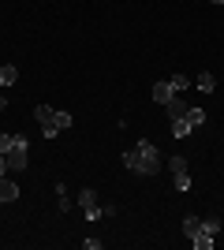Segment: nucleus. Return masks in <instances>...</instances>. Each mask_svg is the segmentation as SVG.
I'll return each mask as SVG.
<instances>
[{"label": "nucleus", "instance_id": "obj_1", "mask_svg": "<svg viewBox=\"0 0 224 250\" xmlns=\"http://www.w3.org/2000/svg\"><path fill=\"white\" fill-rule=\"evenodd\" d=\"M123 165H127L131 172H142V176H157V172H161V153H157V146H153V142H146V138H142L135 149H127Z\"/></svg>", "mask_w": 224, "mask_h": 250}, {"label": "nucleus", "instance_id": "obj_2", "mask_svg": "<svg viewBox=\"0 0 224 250\" xmlns=\"http://www.w3.org/2000/svg\"><path fill=\"white\" fill-rule=\"evenodd\" d=\"M8 172H22L26 168V135H11V149L4 153Z\"/></svg>", "mask_w": 224, "mask_h": 250}, {"label": "nucleus", "instance_id": "obj_3", "mask_svg": "<svg viewBox=\"0 0 224 250\" xmlns=\"http://www.w3.org/2000/svg\"><path fill=\"white\" fill-rule=\"evenodd\" d=\"M79 206H82V213H86V220H97V217H105L101 209H97V194L90 187H82V194H79Z\"/></svg>", "mask_w": 224, "mask_h": 250}, {"label": "nucleus", "instance_id": "obj_4", "mask_svg": "<svg viewBox=\"0 0 224 250\" xmlns=\"http://www.w3.org/2000/svg\"><path fill=\"white\" fill-rule=\"evenodd\" d=\"M172 97H176V90H172L168 79H164V83H153V101H157V104H168Z\"/></svg>", "mask_w": 224, "mask_h": 250}, {"label": "nucleus", "instance_id": "obj_5", "mask_svg": "<svg viewBox=\"0 0 224 250\" xmlns=\"http://www.w3.org/2000/svg\"><path fill=\"white\" fill-rule=\"evenodd\" d=\"M19 198V187H15V179L0 176V202H15Z\"/></svg>", "mask_w": 224, "mask_h": 250}, {"label": "nucleus", "instance_id": "obj_6", "mask_svg": "<svg viewBox=\"0 0 224 250\" xmlns=\"http://www.w3.org/2000/svg\"><path fill=\"white\" fill-rule=\"evenodd\" d=\"M183 235H187V239L202 235V217H187V220H183Z\"/></svg>", "mask_w": 224, "mask_h": 250}, {"label": "nucleus", "instance_id": "obj_7", "mask_svg": "<svg viewBox=\"0 0 224 250\" xmlns=\"http://www.w3.org/2000/svg\"><path fill=\"white\" fill-rule=\"evenodd\" d=\"M194 127L187 124V116H180V120H172V138H187Z\"/></svg>", "mask_w": 224, "mask_h": 250}, {"label": "nucleus", "instance_id": "obj_8", "mask_svg": "<svg viewBox=\"0 0 224 250\" xmlns=\"http://www.w3.org/2000/svg\"><path fill=\"white\" fill-rule=\"evenodd\" d=\"M198 90H202V94H213V90H217L213 71H202V75H198Z\"/></svg>", "mask_w": 224, "mask_h": 250}, {"label": "nucleus", "instance_id": "obj_9", "mask_svg": "<svg viewBox=\"0 0 224 250\" xmlns=\"http://www.w3.org/2000/svg\"><path fill=\"white\" fill-rule=\"evenodd\" d=\"M213 243H217L213 235H209V231H202V235H194V239H191V247H194V250H213Z\"/></svg>", "mask_w": 224, "mask_h": 250}, {"label": "nucleus", "instance_id": "obj_10", "mask_svg": "<svg viewBox=\"0 0 224 250\" xmlns=\"http://www.w3.org/2000/svg\"><path fill=\"white\" fill-rule=\"evenodd\" d=\"M15 79H19V71H15V63H4V67H0V86H11Z\"/></svg>", "mask_w": 224, "mask_h": 250}, {"label": "nucleus", "instance_id": "obj_11", "mask_svg": "<svg viewBox=\"0 0 224 250\" xmlns=\"http://www.w3.org/2000/svg\"><path fill=\"white\" fill-rule=\"evenodd\" d=\"M164 108H168V120H180V116H183V112H187V104H183V101H180V97H172V101H168V104H164Z\"/></svg>", "mask_w": 224, "mask_h": 250}, {"label": "nucleus", "instance_id": "obj_12", "mask_svg": "<svg viewBox=\"0 0 224 250\" xmlns=\"http://www.w3.org/2000/svg\"><path fill=\"white\" fill-rule=\"evenodd\" d=\"M183 116H187V124H191V127H202L205 124V112H202V108H187Z\"/></svg>", "mask_w": 224, "mask_h": 250}, {"label": "nucleus", "instance_id": "obj_13", "mask_svg": "<svg viewBox=\"0 0 224 250\" xmlns=\"http://www.w3.org/2000/svg\"><path fill=\"white\" fill-rule=\"evenodd\" d=\"M34 116H38V124H49V120H53V108H49V104H38V108H34Z\"/></svg>", "mask_w": 224, "mask_h": 250}, {"label": "nucleus", "instance_id": "obj_14", "mask_svg": "<svg viewBox=\"0 0 224 250\" xmlns=\"http://www.w3.org/2000/svg\"><path fill=\"white\" fill-rule=\"evenodd\" d=\"M202 231L217 235V231H221V217H205V220H202Z\"/></svg>", "mask_w": 224, "mask_h": 250}, {"label": "nucleus", "instance_id": "obj_15", "mask_svg": "<svg viewBox=\"0 0 224 250\" xmlns=\"http://www.w3.org/2000/svg\"><path fill=\"white\" fill-rule=\"evenodd\" d=\"M168 83H172V90L180 94V90H187V86H191V79H187V75H172Z\"/></svg>", "mask_w": 224, "mask_h": 250}, {"label": "nucleus", "instance_id": "obj_16", "mask_svg": "<svg viewBox=\"0 0 224 250\" xmlns=\"http://www.w3.org/2000/svg\"><path fill=\"white\" fill-rule=\"evenodd\" d=\"M41 135L49 138V142H53V138L60 135V127H56V120H49V124H41Z\"/></svg>", "mask_w": 224, "mask_h": 250}, {"label": "nucleus", "instance_id": "obj_17", "mask_svg": "<svg viewBox=\"0 0 224 250\" xmlns=\"http://www.w3.org/2000/svg\"><path fill=\"white\" fill-rule=\"evenodd\" d=\"M53 120H56V127H60V131H67V127L75 124V120H71V112H56Z\"/></svg>", "mask_w": 224, "mask_h": 250}, {"label": "nucleus", "instance_id": "obj_18", "mask_svg": "<svg viewBox=\"0 0 224 250\" xmlns=\"http://www.w3.org/2000/svg\"><path fill=\"white\" fill-rule=\"evenodd\" d=\"M176 190H191V176H187V172L176 176Z\"/></svg>", "mask_w": 224, "mask_h": 250}, {"label": "nucleus", "instance_id": "obj_19", "mask_svg": "<svg viewBox=\"0 0 224 250\" xmlns=\"http://www.w3.org/2000/svg\"><path fill=\"white\" fill-rule=\"evenodd\" d=\"M180 172H187V161H183V157H172V176H180Z\"/></svg>", "mask_w": 224, "mask_h": 250}, {"label": "nucleus", "instance_id": "obj_20", "mask_svg": "<svg viewBox=\"0 0 224 250\" xmlns=\"http://www.w3.org/2000/svg\"><path fill=\"white\" fill-rule=\"evenodd\" d=\"M11 149V135H0V153H8Z\"/></svg>", "mask_w": 224, "mask_h": 250}, {"label": "nucleus", "instance_id": "obj_21", "mask_svg": "<svg viewBox=\"0 0 224 250\" xmlns=\"http://www.w3.org/2000/svg\"><path fill=\"white\" fill-rule=\"evenodd\" d=\"M0 176H8V161H4V153H0Z\"/></svg>", "mask_w": 224, "mask_h": 250}, {"label": "nucleus", "instance_id": "obj_22", "mask_svg": "<svg viewBox=\"0 0 224 250\" xmlns=\"http://www.w3.org/2000/svg\"><path fill=\"white\" fill-rule=\"evenodd\" d=\"M4 108H8V97H4V94H0V112H4Z\"/></svg>", "mask_w": 224, "mask_h": 250}, {"label": "nucleus", "instance_id": "obj_23", "mask_svg": "<svg viewBox=\"0 0 224 250\" xmlns=\"http://www.w3.org/2000/svg\"><path fill=\"white\" fill-rule=\"evenodd\" d=\"M209 4H224V0H209Z\"/></svg>", "mask_w": 224, "mask_h": 250}]
</instances>
